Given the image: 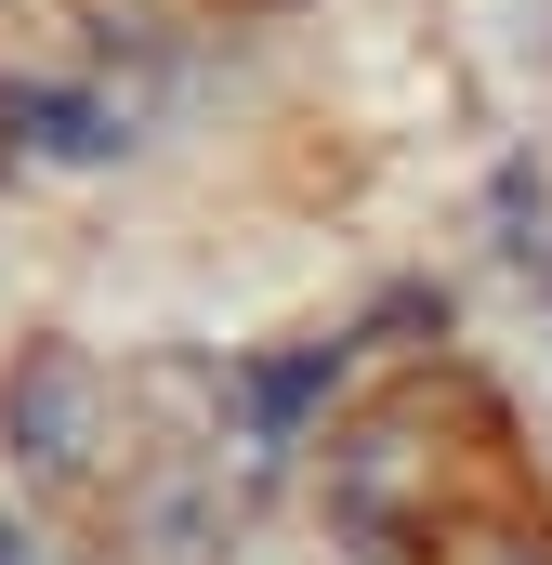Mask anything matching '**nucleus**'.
Listing matches in <instances>:
<instances>
[{
	"label": "nucleus",
	"instance_id": "nucleus-2",
	"mask_svg": "<svg viewBox=\"0 0 552 565\" xmlns=\"http://www.w3.org/2000/svg\"><path fill=\"white\" fill-rule=\"evenodd\" d=\"M13 119H26V132L53 145V158H106V106H79V93H13Z\"/></svg>",
	"mask_w": 552,
	"mask_h": 565
},
{
	"label": "nucleus",
	"instance_id": "nucleus-1",
	"mask_svg": "<svg viewBox=\"0 0 552 565\" xmlns=\"http://www.w3.org/2000/svg\"><path fill=\"white\" fill-rule=\"evenodd\" d=\"M0 422H13V447H26V460H53V473H66V460L93 447V369H79L66 342H40V355L0 382Z\"/></svg>",
	"mask_w": 552,
	"mask_h": 565
}]
</instances>
